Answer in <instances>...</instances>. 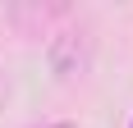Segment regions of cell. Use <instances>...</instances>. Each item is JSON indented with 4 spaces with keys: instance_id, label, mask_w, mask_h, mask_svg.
<instances>
[{
    "instance_id": "cell-2",
    "label": "cell",
    "mask_w": 133,
    "mask_h": 128,
    "mask_svg": "<svg viewBox=\"0 0 133 128\" xmlns=\"http://www.w3.org/2000/svg\"><path fill=\"white\" fill-rule=\"evenodd\" d=\"M41 128H78V124H69V119H60V124H41Z\"/></svg>"
},
{
    "instance_id": "cell-1",
    "label": "cell",
    "mask_w": 133,
    "mask_h": 128,
    "mask_svg": "<svg viewBox=\"0 0 133 128\" xmlns=\"http://www.w3.org/2000/svg\"><path fill=\"white\" fill-rule=\"evenodd\" d=\"M83 60H87V41H83V32H60V37L51 41V69L60 78L78 73Z\"/></svg>"
}]
</instances>
